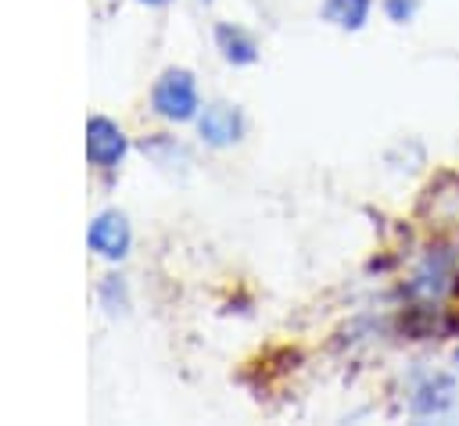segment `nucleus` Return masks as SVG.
<instances>
[{"instance_id": "f257e3e1", "label": "nucleus", "mask_w": 459, "mask_h": 426, "mask_svg": "<svg viewBox=\"0 0 459 426\" xmlns=\"http://www.w3.org/2000/svg\"><path fill=\"white\" fill-rule=\"evenodd\" d=\"M402 294L409 311H437L459 294V243L448 236H430V243L412 258Z\"/></svg>"}, {"instance_id": "f03ea898", "label": "nucleus", "mask_w": 459, "mask_h": 426, "mask_svg": "<svg viewBox=\"0 0 459 426\" xmlns=\"http://www.w3.org/2000/svg\"><path fill=\"white\" fill-rule=\"evenodd\" d=\"M420 222L430 236H448L459 243V172H441L420 197Z\"/></svg>"}, {"instance_id": "7ed1b4c3", "label": "nucleus", "mask_w": 459, "mask_h": 426, "mask_svg": "<svg viewBox=\"0 0 459 426\" xmlns=\"http://www.w3.org/2000/svg\"><path fill=\"white\" fill-rule=\"evenodd\" d=\"M151 107L154 115H161L165 122H190L201 111L197 100V82L186 68H169L161 72V79L151 89Z\"/></svg>"}, {"instance_id": "20e7f679", "label": "nucleus", "mask_w": 459, "mask_h": 426, "mask_svg": "<svg viewBox=\"0 0 459 426\" xmlns=\"http://www.w3.org/2000/svg\"><path fill=\"white\" fill-rule=\"evenodd\" d=\"M412 419H445L459 408V383L452 372H423L412 387H409V401H405Z\"/></svg>"}, {"instance_id": "39448f33", "label": "nucleus", "mask_w": 459, "mask_h": 426, "mask_svg": "<svg viewBox=\"0 0 459 426\" xmlns=\"http://www.w3.org/2000/svg\"><path fill=\"white\" fill-rule=\"evenodd\" d=\"M197 136L208 147H233L244 136V115L233 104H204V111H197Z\"/></svg>"}, {"instance_id": "423d86ee", "label": "nucleus", "mask_w": 459, "mask_h": 426, "mask_svg": "<svg viewBox=\"0 0 459 426\" xmlns=\"http://www.w3.org/2000/svg\"><path fill=\"white\" fill-rule=\"evenodd\" d=\"M126 154V136L111 118H90L86 125V158L97 168H115Z\"/></svg>"}, {"instance_id": "0eeeda50", "label": "nucleus", "mask_w": 459, "mask_h": 426, "mask_svg": "<svg viewBox=\"0 0 459 426\" xmlns=\"http://www.w3.org/2000/svg\"><path fill=\"white\" fill-rule=\"evenodd\" d=\"M86 240H90V247H93L100 258H111V261L122 258V254L129 251V222H126V215H118V211L97 215V218L90 222Z\"/></svg>"}, {"instance_id": "6e6552de", "label": "nucleus", "mask_w": 459, "mask_h": 426, "mask_svg": "<svg viewBox=\"0 0 459 426\" xmlns=\"http://www.w3.org/2000/svg\"><path fill=\"white\" fill-rule=\"evenodd\" d=\"M215 47H219V54H222L230 64H251V61H258V43H255V36L244 32L240 25L219 21V25H215Z\"/></svg>"}, {"instance_id": "1a4fd4ad", "label": "nucleus", "mask_w": 459, "mask_h": 426, "mask_svg": "<svg viewBox=\"0 0 459 426\" xmlns=\"http://www.w3.org/2000/svg\"><path fill=\"white\" fill-rule=\"evenodd\" d=\"M369 11H373V0H323L319 4L323 21L344 29V32H359L369 21Z\"/></svg>"}, {"instance_id": "9d476101", "label": "nucleus", "mask_w": 459, "mask_h": 426, "mask_svg": "<svg viewBox=\"0 0 459 426\" xmlns=\"http://www.w3.org/2000/svg\"><path fill=\"white\" fill-rule=\"evenodd\" d=\"M380 7L387 14V21H394V25H409L420 14V0H384Z\"/></svg>"}, {"instance_id": "9b49d317", "label": "nucleus", "mask_w": 459, "mask_h": 426, "mask_svg": "<svg viewBox=\"0 0 459 426\" xmlns=\"http://www.w3.org/2000/svg\"><path fill=\"white\" fill-rule=\"evenodd\" d=\"M143 4H151V7H161V4H169V0H143Z\"/></svg>"}, {"instance_id": "f8f14e48", "label": "nucleus", "mask_w": 459, "mask_h": 426, "mask_svg": "<svg viewBox=\"0 0 459 426\" xmlns=\"http://www.w3.org/2000/svg\"><path fill=\"white\" fill-rule=\"evenodd\" d=\"M455 297H459V294H455Z\"/></svg>"}]
</instances>
